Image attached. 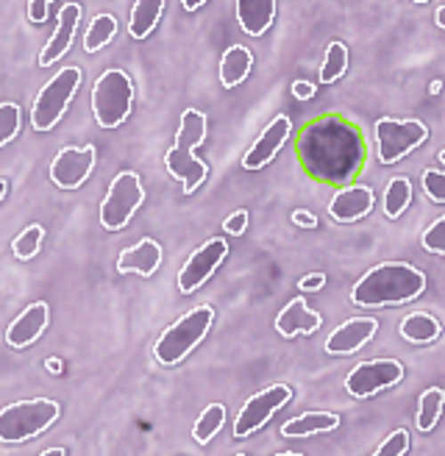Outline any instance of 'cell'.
Instances as JSON below:
<instances>
[{"label":"cell","instance_id":"484cf974","mask_svg":"<svg viewBox=\"0 0 445 456\" xmlns=\"http://www.w3.org/2000/svg\"><path fill=\"white\" fill-rule=\"evenodd\" d=\"M206 140V114H200L198 109H187L182 114V126H178L175 134V148L182 151H192Z\"/></svg>","mask_w":445,"mask_h":456},{"label":"cell","instance_id":"9a60e30c","mask_svg":"<svg viewBox=\"0 0 445 456\" xmlns=\"http://www.w3.org/2000/svg\"><path fill=\"white\" fill-rule=\"evenodd\" d=\"M48 321H51V312H48V304L44 301H36L31 304L26 312H22L17 321L9 326L6 331V342L12 348H28L34 342L44 334L48 329Z\"/></svg>","mask_w":445,"mask_h":456},{"label":"cell","instance_id":"603a6c76","mask_svg":"<svg viewBox=\"0 0 445 456\" xmlns=\"http://www.w3.org/2000/svg\"><path fill=\"white\" fill-rule=\"evenodd\" d=\"M251 67H254V53L248 48H242V45H231L220 59V84L226 89L239 86L245 78H248Z\"/></svg>","mask_w":445,"mask_h":456},{"label":"cell","instance_id":"ba28073f","mask_svg":"<svg viewBox=\"0 0 445 456\" xmlns=\"http://www.w3.org/2000/svg\"><path fill=\"white\" fill-rule=\"evenodd\" d=\"M426 136H429V126L420 123V120L382 118L376 123L378 159H382V165H395L398 159H404L417 145L426 142Z\"/></svg>","mask_w":445,"mask_h":456},{"label":"cell","instance_id":"52a82bcc","mask_svg":"<svg viewBox=\"0 0 445 456\" xmlns=\"http://www.w3.org/2000/svg\"><path fill=\"white\" fill-rule=\"evenodd\" d=\"M145 200V190L137 173L123 170L120 175H115V181L109 184V192L101 203V225L109 228V232H120L125 228Z\"/></svg>","mask_w":445,"mask_h":456},{"label":"cell","instance_id":"7402d4cb","mask_svg":"<svg viewBox=\"0 0 445 456\" xmlns=\"http://www.w3.org/2000/svg\"><path fill=\"white\" fill-rule=\"evenodd\" d=\"M340 426V418L331 412H303L295 420H287L281 426V437L293 440V437H312V435H326Z\"/></svg>","mask_w":445,"mask_h":456},{"label":"cell","instance_id":"d4e9b609","mask_svg":"<svg viewBox=\"0 0 445 456\" xmlns=\"http://www.w3.org/2000/svg\"><path fill=\"white\" fill-rule=\"evenodd\" d=\"M162 12H165V4H162V0H140V4H134L131 20H128V34H131L134 39H145V37H150L153 28L159 26Z\"/></svg>","mask_w":445,"mask_h":456},{"label":"cell","instance_id":"83f0119b","mask_svg":"<svg viewBox=\"0 0 445 456\" xmlns=\"http://www.w3.org/2000/svg\"><path fill=\"white\" fill-rule=\"evenodd\" d=\"M442 406H445V390H440V387H432V390H426L420 395V403H417V428L426 435V431H432L442 415Z\"/></svg>","mask_w":445,"mask_h":456},{"label":"cell","instance_id":"ffe728a7","mask_svg":"<svg viewBox=\"0 0 445 456\" xmlns=\"http://www.w3.org/2000/svg\"><path fill=\"white\" fill-rule=\"evenodd\" d=\"M320 323H323L320 314L312 312L303 298H293L276 317V329L287 339H293L298 334H315L320 329Z\"/></svg>","mask_w":445,"mask_h":456},{"label":"cell","instance_id":"f1b7e54d","mask_svg":"<svg viewBox=\"0 0 445 456\" xmlns=\"http://www.w3.org/2000/svg\"><path fill=\"white\" fill-rule=\"evenodd\" d=\"M409 200H412V181L404 178V175L392 178L387 184V190H384V215L390 220L400 217V215H404V209L409 207Z\"/></svg>","mask_w":445,"mask_h":456},{"label":"cell","instance_id":"2e32d148","mask_svg":"<svg viewBox=\"0 0 445 456\" xmlns=\"http://www.w3.org/2000/svg\"><path fill=\"white\" fill-rule=\"evenodd\" d=\"M373 203H376L373 190L365 187V184H356V187L340 190L337 195L331 198L328 215H331V220H337V223H356V220H362V217L370 215Z\"/></svg>","mask_w":445,"mask_h":456},{"label":"cell","instance_id":"f35d334b","mask_svg":"<svg viewBox=\"0 0 445 456\" xmlns=\"http://www.w3.org/2000/svg\"><path fill=\"white\" fill-rule=\"evenodd\" d=\"M293 98H298V101L315 98V84H312V81H303V78L293 81Z\"/></svg>","mask_w":445,"mask_h":456},{"label":"cell","instance_id":"f6af8a7d","mask_svg":"<svg viewBox=\"0 0 445 456\" xmlns=\"http://www.w3.org/2000/svg\"><path fill=\"white\" fill-rule=\"evenodd\" d=\"M437 26H440V28H445V6H440V9H437Z\"/></svg>","mask_w":445,"mask_h":456},{"label":"cell","instance_id":"e575fe53","mask_svg":"<svg viewBox=\"0 0 445 456\" xmlns=\"http://www.w3.org/2000/svg\"><path fill=\"white\" fill-rule=\"evenodd\" d=\"M409 448V431L407 428H398L392 435L378 445V451L373 456H404Z\"/></svg>","mask_w":445,"mask_h":456},{"label":"cell","instance_id":"74e56055","mask_svg":"<svg viewBox=\"0 0 445 456\" xmlns=\"http://www.w3.org/2000/svg\"><path fill=\"white\" fill-rule=\"evenodd\" d=\"M48 12H51L48 0H31V4H28V17L34 22H44V20H48Z\"/></svg>","mask_w":445,"mask_h":456},{"label":"cell","instance_id":"5b68a950","mask_svg":"<svg viewBox=\"0 0 445 456\" xmlns=\"http://www.w3.org/2000/svg\"><path fill=\"white\" fill-rule=\"evenodd\" d=\"M81 86V67H64L39 89L31 106V126L36 131H51L61 118Z\"/></svg>","mask_w":445,"mask_h":456},{"label":"cell","instance_id":"cb8c5ba5","mask_svg":"<svg viewBox=\"0 0 445 456\" xmlns=\"http://www.w3.org/2000/svg\"><path fill=\"white\" fill-rule=\"evenodd\" d=\"M440 331H442L440 321L426 312H412L398 326V334L407 342H415V346H429V342H434L440 337Z\"/></svg>","mask_w":445,"mask_h":456},{"label":"cell","instance_id":"c3c4849f","mask_svg":"<svg viewBox=\"0 0 445 456\" xmlns=\"http://www.w3.org/2000/svg\"><path fill=\"white\" fill-rule=\"evenodd\" d=\"M440 162H442V165H445V148H442V151H440Z\"/></svg>","mask_w":445,"mask_h":456},{"label":"cell","instance_id":"6da1fadb","mask_svg":"<svg viewBox=\"0 0 445 456\" xmlns=\"http://www.w3.org/2000/svg\"><path fill=\"white\" fill-rule=\"evenodd\" d=\"M365 140L351 123L326 114L312 120L298 136V159L303 170L331 187H343L365 165Z\"/></svg>","mask_w":445,"mask_h":456},{"label":"cell","instance_id":"ab89813d","mask_svg":"<svg viewBox=\"0 0 445 456\" xmlns=\"http://www.w3.org/2000/svg\"><path fill=\"white\" fill-rule=\"evenodd\" d=\"M323 284H326V276H323V273H309V276H303V279L298 281V287H301L303 292L323 289Z\"/></svg>","mask_w":445,"mask_h":456},{"label":"cell","instance_id":"5bb4252c","mask_svg":"<svg viewBox=\"0 0 445 456\" xmlns=\"http://www.w3.org/2000/svg\"><path fill=\"white\" fill-rule=\"evenodd\" d=\"M378 323L376 317H353V321H345L340 329H334L326 339V351L331 356H345L365 348L368 342L376 337Z\"/></svg>","mask_w":445,"mask_h":456},{"label":"cell","instance_id":"30bf717a","mask_svg":"<svg viewBox=\"0 0 445 456\" xmlns=\"http://www.w3.org/2000/svg\"><path fill=\"white\" fill-rule=\"evenodd\" d=\"M404 379V364L395 359H373L362 362L345 376V390L353 398H370L382 390H390Z\"/></svg>","mask_w":445,"mask_h":456},{"label":"cell","instance_id":"4316f807","mask_svg":"<svg viewBox=\"0 0 445 456\" xmlns=\"http://www.w3.org/2000/svg\"><path fill=\"white\" fill-rule=\"evenodd\" d=\"M117 34V20L111 14H98L93 17V22H89V28L84 34V51L86 53H98L101 48H106V45L115 39Z\"/></svg>","mask_w":445,"mask_h":456},{"label":"cell","instance_id":"60d3db41","mask_svg":"<svg viewBox=\"0 0 445 456\" xmlns=\"http://www.w3.org/2000/svg\"><path fill=\"white\" fill-rule=\"evenodd\" d=\"M293 223L301 225V228H315L318 225V217L312 215V212H306V209H298V212H293Z\"/></svg>","mask_w":445,"mask_h":456},{"label":"cell","instance_id":"7bdbcfd3","mask_svg":"<svg viewBox=\"0 0 445 456\" xmlns=\"http://www.w3.org/2000/svg\"><path fill=\"white\" fill-rule=\"evenodd\" d=\"M39 456H67L64 448H48V451H42Z\"/></svg>","mask_w":445,"mask_h":456},{"label":"cell","instance_id":"4dcf8cb0","mask_svg":"<svg viewBox=\"0 0 445 456\" xmlns=\"http://www.w3.org/2000/svg\"><path fill=\"white\" fill-rule=\"evenodd\" d=\"M348 70V48L343 42H331L326 48V59L320 67V81L323 84H334L337 78H343Z\"/></svg>","mask_w":445,"mask_h":456},{"label":"cell","instance_id":"816d5d0a","mask_svg":"<svg viewBox=\"0 0 445 456\" xmlns=\"http://www.w3.org/2000/svg\"><path fill=\"white\" fill-rule=\"evenodd\" d=\"M182 456H184V453H182Z\"/></svg>","mask_w":445,"mask_h":456},{"label":"cell","instance_id":"e0dca14e","mask_svg":"<svg viewBox=\"0 0 445 456\" xmlns=\"http://www.w3.org/2000/svg\"><path fill=\"white\" fill-rule=\"evenodd\" d=\"M78 20H81V6L78 4H64L61 6L56 34L48 39V45H44L42 53H39V64L42 67L56 64L67 51L73 48V37H76V28H78Z\"/></svg>","mask_w":445,"mask_h":456},{"label":"cell","instance_id":"44dd1931","mask_svg":"<svg viewBox=\"0 0 445 456\" xmlns=\"http://www.w3.org/2000/svg\"><path fill=\"white\" fill-rule=\"evenodd\" d=\"M237 20L248 37H262L276 20L273 0H237Z\"/></svg>","mask_w":445,"mask_h":456},{"label":"cell","instance_id":"277c9868","mask_svg":"<svg viewBox=\"0 0 445 456\" xmlns=\"http://www.w3.org/2000/svg\"><path fill=\"white\" fill-rule=\"evenodd\" d=\"M61 406L48 398L17 401L0 409V443H22L39 437L44 428L59 420Z\"/></svg>","mask_w":445,"mask_h":456},{"label":"cell","instance_id":"681fc988","mask_svg":"<svg viewBox=\"0 0 445 456\" xmlns=\"http://www.w3.org/2000/svg\"><path fill=\"white\" fill-rule=\"evenodd\" d=\"M279 456H303V453H279Z\"/></svg>","mask_w":445,"mask_h":456},{"label":"cell","instance_id":"d590c367","mask_svg":"<svg viewBox=\"0 0 445 456\" xmlns=\"http://www.w3.org/2000/svg\"><path fill=\"white\" fill-rule=\"evenodd\" d=\"M423 192L434 203H445V173L442 170H426L423 173Z\"/></svg>","mask_w":445,"mask_h":456},{"label":"cell","instance_id":"b9f144b4","mask_svg":"<svg viewBox=\"0 0 445 456\" xmlns=\"http://www.w3.org/2000/svg\"><path fill=\"white\" fill-rule=\"evenodd\" d=\"M44 368H48L51 373H61V359H48L44 362Z\"/></svg>","mask_w":445,"mask_h":456},{"label":"cell","instance_id":"1f68e13d","mask_svg":"<svg viewBox=\"0 0 445 456\" xmlns=\"http://www.w3.org/2000/svg\"><path fill=\"white\" fill-rule=\"evenodd\" d=\"M42 240H44V228L42 225H28L26 232H20L12 242V250L20 262H28L39 254L42 248Z\"/></svg>","mask_w":445,"mask_h":456},{"label":"cell","instance_id":"d6a6232c","mask_svg":"<svg viewBox=\"0 0 445 456\" xmlns=\"http://www.w3.org/2000/svg\"><path fill=\"white\" fill-rule=\"evenodd\" d=\"M20 120H22V111L17 103H0V148L9 145L20 134Z\"/></svg>","mask_w":445,"mask_h":456},{"label":"cell","instance_id":"3957f363","mask_svg":"<svg viewBox=\"0 0 445 456\" xmlns=\"http://www.w3.org/2000/svg\"><path fill=\"white\" fill-rule=\"evenodd\" d=\"M212 321H214V309L206 304H200L190 309L184 317H178V321L167 326L165 334L156 339V346H153L156 362L165 364V368H173V364H178L184 356H190L198 342L209 334Z\"/></svg>","mask_w":445,"mask_h":456},{"label":"cell","instance_id":"7a4b0ae2","mask_svg":"<svg viewBox=\"0 0 445 456\" xmlns=\"http://www.w3.org/2000/svg\"><path fill=\"white\" fill-rule=\"evenodd\" d=\"M426 292V276L407 262H384L370 267L365 276L353 284L351 301L356 306H398L417 301Z\"/></svg>","mask_w":445,"mask_h":456},{"label":"cell","instance_id":"d6986e66","mask_svg":"<svg viewBox=\"0 0 445 456\" xmlns=\"http://www.w3.org/2000/svg\"><path fill=\"white\" fill-rule=\"evenodd\" d=\"M165 167H167V173L173 178L182 181L184 195H192L206 181V175H209V167L200 162V159L192 151H182V148H175V145L165 156Z\"/></svg>","mask_w":445,"mask_h":456},{"label":"cell","instance_id":"8fae6325","mask_svg":"<svg viewBox=\"0 0 445 456\" xmlns=\"http://www.w3.org/2000/svg\"><path fill=\"white\" fill-rule=\"evenodd\" d=\"M95 148L84 145V148H61L53 162H51V181L59 190H78L84 187V181L93 175L95 167Z\"/></svg>","mask_w":445,"mask_h":456},{"label":"cell","instance_id":"f907efd6","mask_svg":"<svg viewBox=\"0 0 445 456\" xmlns=\"http://www.w3.org/2000/svg\"><path fill=\"white\" fill-rule=\"evenodd\" d=\"M234 456H248V453H234Z\"/></svg>","mask_w":445,"mask_h":456},{"label":"cell","instance_id":"ac0fdd59","mask_svg":"<svg viewBox=\"0 0 445 456\" xmlns=\"http://www.w3.org/2000/svg\"><path fill=\"white\" fill-rule=\"evenodd\" d=\"M159 265H162V245L150 237H145L137 245L123 250L120 259H117V273H123V276L134 273V276L150 279L153 273L159 270Z\"/></svg>","mask_w":445,"mask_h":456},{"label":"cell","instance_id":"ee69618b","mask_svg":"<svg viewBox=\"0 0 445 456\" xmlns=\"http://www.w3.org/2000/svg\"><path fill=\"white\" fill-rule=\"evenodd\" d=\"M184 9H187V12H195V9H204V4H198V0H187Z\"/></svg>","mask_w":445,"mask_h":456},{"label":"cell","instance_id":"7c38bea8","mask_svg":"<svg viewBox=\"0 0 445 456\" xmlns=\"http://www.w3.org/2000/svg\"><path fill=\"white\" fill-rule=\"evenodd\" d=\"M229 256L226 240H209L198 250H192V256L184 262L182 273H178V289L184 295L195 292L198 287H204V281L212 279V273L222 265V259Z\"/></svg>","mask_w":445,"mask_h":456},{"label":"cell","instance_id":"8992f818","mask_svg":"<svg viewBox=\"0 0 445 456\" xmlns=\"http://www.w3.org/2000/svg\"><path fill=\"white\" fill-rule=\"evenodd\" d=\"M134 84L123 70H106L93 89V114L101 128H117L128 120Z\"/></svg>","mask_w":445,"mask_h":456},{"label":"cell","instance_id":"8d00e7d4","mask_svg":"<svg viewBox=\"0 0 445 456\" xmlns=\"http://www.w3.org/2000/svg\"><path fill=\"white\" fill-rule=\"evenodd\" d=\"M222 232H226L229 237H242L245 232H248V212L237 209L234 215H229L226 220H222Z\"/></svg>","mask_w":445,"mask_h":456},{"label":"cell","instance_id":"7dc6e473","mask_svg":"<svg viewBox=\"0 0 445 456\" xmlns=\"http://www.w3.org/2000/svg\"><path fill=\"white\" fill-rule=\"evenodd\" d=\"M440 89H442V81H432V86H429V93H432V95H437V93H440Z\"/></svg>","mask_w":445,"mask_h":456},{"label":"cell","instance_id":"4fadbf2b","mask_svg":"<svg viewBox=\"0 0 445 456\" xmlns=\"http://www.w3.org/2000/svg\"><path fill=\"white\" fill-rule=\"evenodd\" d=\"M289 134H293V123H289L287 114H279V118L259 134V140L248 148V153L242 156V167L245 170H262L264 165H271L276 159V153L289 140Z\"/></svg>","mask_w":445,"mask_h":456},{"label":"cell","instance_id":"bcb514c9","mask_svg":"<svg viewBox=\"0 0 445 456\" xmlns=\"http://www.w3.org/2000/svg\"><path fill=\"white\" fill-rule=\"evenodd\" d=\"M6 192H9V184H6V181H4V178H0V203H4Z\"/></svg>","mask_w":445,"mask_h":456},{"label":"cell","instance_id":"9c48e42d","mask_svg":"<svg viewBox=\"0 0 445 456\" xmlns=\"http://www.w3.org/2000/svg\"><path fill=\"white\" fill-rule=\"evenodd\" d=\"M289 398H293V390H289L287 384H273V387H267V390L251 395L239 409V415L234 418V437L245 440V437L256 435V431L271 420Z\"/></svg>","mask_w":445,"mask_h":456},{"label":"cell","instance_id":"836d02e7","mask_svg":"<svg viewBox=\"0 0 445 456\" xmlns=\"http://www.w3.org/2000/svg\"><path fill=\"white\" fill-rule=\"evenodd\" d=\"M420 245H423V250H429L434 256H445V215L437 217L426 232H423Z\"/></svg>","mask_w":445,"mask_h":456},{"label":"cell","instance_id":"f546056e","mask_svg":"<svg viewBox=\"0 0 445 456\" xmlns=\"http://www.w3.org/2000/svg\"><path fill=\"white\" fill-rule=\"evenodd\" d=\"M222 423H226V406H220V403L206 406L204 412H200V418L195 420V428H192L195 443L206 445L217 435V431L222 428Z\"/></svg>","mask_w":445,"mask_h":456}]
</instances>
